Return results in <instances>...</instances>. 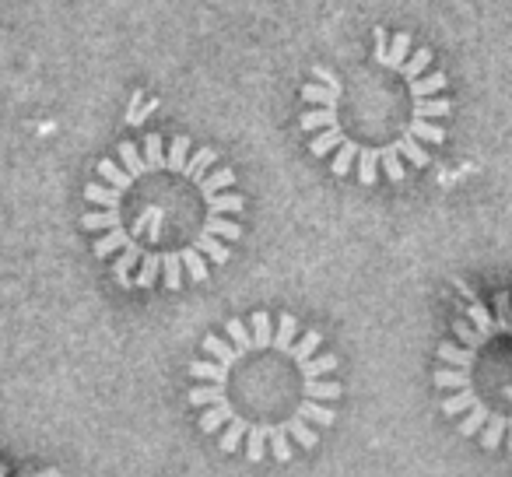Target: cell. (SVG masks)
<instances>
[{"instance_id": "cell-3", "label": "cell", "mask_w": 512, "mask_h": 477, "mask_svg": "<svg viewBox=\"0 0 512 477\" xmlns=\"http://www.w3.org/2000/svg\"><path fill=\"white\" fill-rule=\"evenodd\" d=\"M299 130L337 179L362 186L404 183L425 169L428 151L446 144L453 116L446 71L407 32L372 29L309 71Z\"/></svg>"}, {"instance_id": "cell-4", "label": "cell", "mask_w": 512, "mask_h": 477, "mask_svg": "<svg viewBox=\"0 0 512 477\" xmlns=\"http://www.w3.org/2000/svg\"><path fill=\"white\" fill-rule=\"evenodd\" d=\"M439 407L463 439L512 453V295L470 302L435 351Z\"/></svg>"}, {"instance_id": "cell-5", "label": "cell", "mask_w": 512, "mask_h": 477, "mask_svg": "<svg viewBox=\"0 0 512 477\" xmlns=\"http://www.w3.org/2000/svg\"><path fill=\"white\" fill-rule=\"evenodd\" d=\"M0 477H11V474H8V467H4V463H0ZM39 477H60V474H57V470H50V474H39Z\"/></svg>"}, {"instance_id": "cell-2", "label": "cell", "mask_w": 512, "mask_h": 477, "mask_svg": "<svg viewBox=\"0 0 512 477\" xmlns=\"http://www.w3.org/2000/svg\"><path fill=\"white\" fill-rule=\"evenodd\" d=\"M341 358L323 351V334L292 313L235 316L221 334H207L190 362V407L221 453L249 463H292L299 449H316L334 428Z\"/></svg>"}, {"instance_id": "cell-1", "label": "cell", "mask_w": 512, "mask_h": 477, "mask_svg": "<svg viewBox=\"0 0 512 477\" xmlns=\"http://www.w3.org/2000/svg\"><path fill=\"white\" fill-rule=\"evenodd\" d=\"M81 228L123 288L200 285L225 267L242 239L246 197L218 151L183 134L123 141L95 165Z\"/></svg>"}]
</instances>
